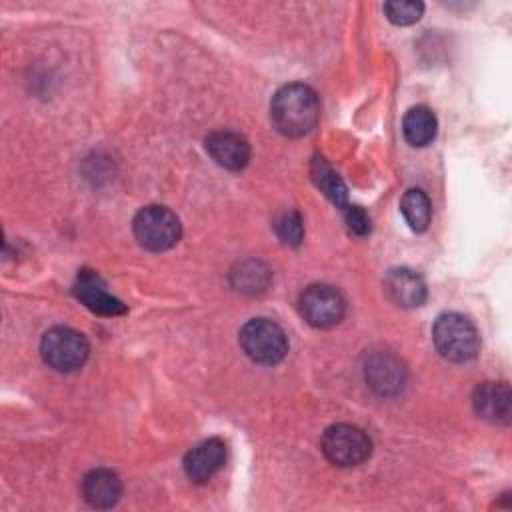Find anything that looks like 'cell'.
<instances>
[{
	"label": "cell",
	"instance_id": "obj_1",
	"mask_svg": "<svg viewBox=\"0 0 512 512\" xmlns=\"http://www.w3.org/2000/svg\"><path fill=\"white\" fill-rule=\"evenodd\" d=\"M320 116V102L316 92L300 82L282 86L270 104V118L278 132L284 136L308 134Z\"/></svg>",
	"mask_w": 512,
	"mask_h": 512
},
{
	"label": "cell",
	"instance_id": "obj_2",
	"mask_svg": "<svg viewBox=\"0 0 512 512\" xmlns=\"http://www.w3.org/2000/svg\"><path fill=\"white\" fill-rule=\"evenodd\" d=\"M432 340L440 356L450 362H468L478 354L480 338L474 324L456 312H446L436 318Z\"/></svg>",
	"mask_w": 512,
	"mask_h": 512
},
{
	"label": "cell",
	"instance_id": "obj_3",
	"mask_svg": "<svg viewBox=\"0 0 512 512\" xmlns=\"http://www.w3.org/2000/svg\"><path fill=\"white\" fill-rule=\"evenodd\" d=\"M240 346L244 354L258 364H278L288 352L284 330L268 318H252L240 330Z\"/></svg>",
	"mask_w": 512,
	"mask_h": 512
},
{
	"label": "cell",
	"instance_id": "obj_4",
	"mask_svg": "<svg viewBox=\"0 0 512 512\" xmlns=\"http://www.w3.org/2000/svg\"><path fill=\"white\" fill-rule=\"evenodd\" d=\"M134 236L138 244L152 252H162L172 248L182 234L178 216L166 206H146L132 222Z\"/></svg>",
	"mask_w": 512,
	"mask_h": 512
},
{
	"label": "cell",
	"instance_id": "obj_5",
	"mask_svg": "<svg viewBox=\"0 0 512 512\" xmlns=\"http://www.w3.org/2000/svg\"><path fill=\"white\" fill-rule=\"evenodd\" d=\"M88 340L74 328L54 326L40 340V354L58 372H72L88 358Z\"/></svg>",
	"mask_w": 512,
	"mask_h": 512
},
{
	"label": "cell",
	"instance_id": "obj_6",
	"mask_svg": "<svg viewBox=\"0 0 512 512\" xmlns=\"http://www.w3.org/2000/svg\"><path fill=\"white\" fill-rule=\"evenodd\" d=\"M322 452L336 466H358L370 452V438L352 424H334L322 434Z\"/></svg>",
	"mask_w": 512,
	"mask_h": 512
},
{
	"label": "cell",
	"instance_id": "obj_7",
	"mask_svg": "<svg viewBox=\"0 0 512 512\" xmlns=\"http://www.w3.org/2000/svg\"><path fill=\"white\" fill-rule=\"evenodd\" d=\"M300 314L316 328H330L344 316V298L328 284H312L300 296Z\"/></svg>",
	"mask_w": 512,
	"mask_h": 512
},
{
	"label": "cell",
	"instance_id": "obj_8",
	"mask_svg": "<svg viewBox=\"0 0 512 512\" xmlns=\"http://www.w3.org/2000/svg\"><path fill=\"white\" fill-rule=\"evenodd\" d=\"M206 150L216 164L228 170H240L250 160V146L244 136L232 130H216L206 138Z\"/></svg>",
	"mask_w": 512,
	"mask_h": 512
},
{
	"label": "cell",
	"instance_id": "obj_9",
	"mask_svg": "<svg viewBox=\"0 0 512 512\" xmlns=\"http://www.w3.org/2000/svg\"><path fill=\"white\" fill-rule=\"evenodd\" d=\"M226 460V446L220 438H208L194 446L184 458V472L192 482L210 480Z\"/></svg>",
	"mask_w": 512,
	"mask_h": 512
},
{
	"label": "cell",
	"instance_id": "obj_10",
	"mask_svg": "<svg viewBox=\"0 0 512 512\" xmlns=\"http://www.w3.org/2000/svg\"><path fill=\"white\" fill-rule=\"evenodd\" d=\"M474 410L484 420L508 424L512 412V396L506 382H484L474 392Z\"/></svg>",
	"mask_w": 512,
	"mask_h": 512
},
{
	"label": "cell",
	"instance_id": "obj_11",
	"mask_svg": "<svg viewBox=\"0 0 512 512\" xmlns=\"http://www.w3.org/2000/svg\"><path fill=\"white\" fill-rule=\"evenodd\" d=\"M74 294L78 296V300L84 302L86 308H90L100 316H118L126 312V306L106 292L104 282L94 272H88V270L80 272Z\"/></svg>",
	"mask_w": 512,
	"mask_h": 512
},
{
	"label": "cell",
	"instance_id": "obj_12",
	"mask_svg": "<svg viewBox=\"0 0 512 512\" xmlns=\"http://www.w3.org/2000/svg\"><path fill=\"white\" fill-rule=\"evenodd\" d=\"M384 292L394 304L402 308L420 306L426 298V286L422 278L408 268L390 270L384 278Z\"/></svg>",
	"mask_w": 512,
	"mask_h": 512
},
{
	"label": "cell",
	"instance_id": "obj_13",
	"mask_svg": "<svg viewBox=\"0 0 512 512\" xmlns=\"http://www.w3.org/2000/svg\"><path fill=\"white\" fill-rule=\"evenodd\" d=\"M366 380L380 394H394L404 382V370L396 356L390 352H374L366 362Z\"/></svg>",
	"mask_w": 512,
	"mask_h": 512
},
{
	"label": "cell",
	"instance_id": "obj_14",
	"mask_svg": "<svg viewBox=\"0 0 512 512\" xmlns=\"http://www.w3.org/2000/svg\"><path fill=\"white\" fill-rule=\"evenodd\" d=\"M84 500L94 508H110L120 500L122 482L108 468L90 470L82 480Z\"/></svg>",
	"mask_w": 512,
	"mask_h": 512
},
{
	"label": "cell",
	"instance_id": "obj_15",
	"mask_svg": "<svg viewBox=\"0 0 512 512\" xmlns=\"http://www.w3.org/2000/svg\"><path fill=\"white\" fill-rule=\"evenodd\" d=\"M436 116L430 108L426 106H414L406 112L404 120H402V132L404 138L412 144V146H426L434 140L436 136Z\"/></svg>",
	"mask_w": 512,
	"mask_h": 512
},
{
	"label": "cell",
	"instance_id": "obj_16",
	"mask_svg": "<svg viewBox=\"0 0 512 512\" xmlns=\"http://www.w3.org/2000/svg\"><path fill=\"white\" fill-rule=\"evenodd\" d=\"M310 174H312V180L316 182V186L336 204L340 206L342 210L348 206V194H346V186L344 182L340 180V176L334 172V168L320 156H316L312 160V166H310Z\"/></svg>",
	"mask_w": 512,
	"mask_h": 512
},
{
	"label": "cell",
	"instance_id": "obj_17",
	"mask_svg": "<svg viewBox=\"0 0 512 512\" xmlns=\"http://www.w3.org/2000/svg\"><path fill=\"white\" fill-rule=\"evenodd\" d=\"M400 210H402L406 222L410 224V228L416 230V232L426 230V226L430 224V216H432L430 200H428V196H426L422 190H418V188H412V190H408V192L402 196Z\"/></svg>",
	"mask_w": 512,
	"mask_h": 512
},
{
	"label": "cell",
	"instance_id": "obj_18",
	"mask_svg": "<svg viewBox=\"0 0 512 512\" xmlns=\"http://www.w3.org/2000/svg\"><path fill=\"white\" fill-rule=\"evenodd\" d=\"M268 270L260 262H244L238 266V272H232V282L238 290L244 292H256L264 290L268 284Z\"/></svg>",
	"mask_w": 512,
	"mask_h": 512
},
{
	"label": "cell",
	"instance_id": "obj_19",
	"mask_svg": "<svg viewBox=\"0 0 512 512\" xmlns=\"http://www.w3.org/2000/svg\"><path fill=\"white\" fill-rule=\"evenodd\" d=\"M274 230L278 234V238L286 244H300L302 236H304V224H302V218L296 210H286L282 212L276 222H274Z\"/></svg>",
	"mask_w": 512,
	"mask_h": 512
},
{
	"label": "cell",
	"instance_id": "obj_20",
	"mask_svg": "<svg viewBox=\"0 0 512 512\" xmlns=\"http://www.w3.org/2000/svg\"><path fill=\"white\" fill-rule=\"evenodd\" d=\"M384 12L388 16V20L392 24L398 26H408L420 20L422 12H424V4L422 2H386L384 4Z\"/></svg>",
	"mask_w": 512,
	"mask_h": 512
},
{
	"label": "cell",
	"instance_id": "obj_21",
	"mask_svg": "<svg viewBox=\"0 0 512 512\" xmlns=\"http://www.w3.org/2000/svg\"><path fill=\"white\" fill-rule=\"evenodd\" d=\"M344 218H346V224L350 226V230L358 236H364L370 232V218L368 214L360 208V206H346L344 208Z\"/></svg>",
	"mask_w": 512,
	"mask_h": 512
}]
</instances>
